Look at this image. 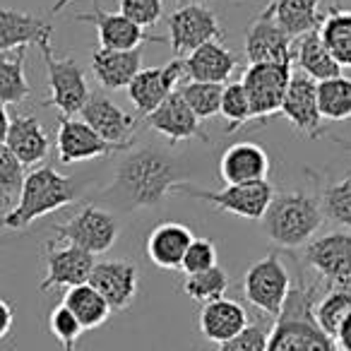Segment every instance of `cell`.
I'll return each mask as SVG.
<instances>
[{
    "mask_svg": "<svg viewBox=\"0 0 351 351\" xmlns=\"http://www.w3.org/2000/svg\"><path fill=\"white\" fill-rule=\"evenodd\" d=\"M183 183V171L166 152L135 149L116 166L113 181L104 191V200L121 212L154 210Z\"/></svg>",
    "mask_w": 351,
    "mask_h": 351,
    "instance_id": "1",
    "label": "cell"
},
{
    "mask_svg": "<svg viewBox=\"0 0 351 351\" xmlns=\"http://www.w3.org/2000/svg\"><path fill=\"white\" fill-rule=\"evenodd\" d=\"M317 303V284L306 282L298 274L296 284L291 282L284 308L277 322L269 330L267 351H339L332 337L317 327L313 308Z\"/></svg>",
    "mask_w": 351,
    "mask_h": 351,
    "instance_id": "2",
    "label": "cell"
},
{
    "mask_svg": "<svg viewBox=\"0 0 351 351\" xmlns=\"http://www.w3.org/2000/svg\"><path fill=\"white\" fill-rule=\"evenodd\" d=\"M80 195V186L75 178L63 176L53 166H36L25 176V186L17 197L15 207L0 215V229L22 231L36 219L73 205Z\"/></svg>",
    "mask_w": 351,
    "mask_h": 351,
    "instance_id": "3",
    "label": "cell"
},
{
    "mask_svg": "<svg viewBox=\"0 0 351 351\" xmlns=\"http://www.w3.org/2000/svg\"><path fill=\"white\" fill-rule=\"evenodd\" d=\"M320 224V202L303 191H284L272 195L263 215V229L267 239L284 250L308 245Z\"/></svg>",
    "mask_w": 351,
    "mask_h": 351,
    "instance_id": "4",
    "label": "cell"
},
{
    "mask_svg": "<svg viewBox=\"0 0 351 351\" xmlns=\"http://www.w3.org/2000/svg\"><path fill=\"white\" fill-rule=\"evenodd\" d=\"M36 46L44 56L46 75H49V99L44 104L58 108L60 116H77L92 94L82 65L75 58H56L51 39L39 41Z\"/></svg>",
    "mask_w": 351,
    "mask_h": 351,
    "instance_id": "5",
    "label": "cell"
},
{
    "mask_svg": "<svg viewBox=\"0 0 351 351\" xmlns=\"http://www.w3.org/2000/svg\"><path fill=\"white\" fill-rule=\"evenodd\" d=\"M53 241L70 243L87 250L89 255H101L113 248L118 239V219L108 210L97 205H84L68 221L53 226Z\"/></svg>",
    "mask_w": 351,
    "mask_h": 351,
    "instance_id": "6",
    "label": "cell"
},
{
    "mask_svg": "<svg viewBox=\"0 0 351 351\" xmlns=\"http://www.w3.org/2000/svg\"><path fill=\"white\" fill-rule=\"evenodd\" d=\"M289 291H291V274H289L287 265L282 263L277 250L250 265L243 277L245 301L274 320L282 313Z\"/></svg>",
    "mask_w": 351,
    "mask_h": 351,
    "instance_id": "7",
    "label": "cell"
},
{
    "mask_svg": "<svg viewBox=\"0 0 351 351\" xmlns=\"http://www.w3.org/2000/svg\"><path fill=\"white\" fill-rule=\"evenodd\" d=\"M173 193L210 202L217 210L229 212V215H236L241 219L258 221L263 219L265 210H267L269 200H272L274 188L267 181H260V183H243V186H226L224 191H205V188H197L193 183L183 181Z\"/></svg>",
    "mask_w": 351,
    "mask_h": 351,
    "instance_id": "8",
    "label": "cell"
},
{
    "mask_svg": "<svg viewBox=\"0 0 351 351\" xmlns=\"http://www.w3.org/2000/svg\"><path fill=\"white\" fill-rule=\"evenodd\" d=\"M166 27H169V41L176 58H186L207 41H221L224 36V27L205 5L178 8L166 17Z\"/></svg>",
    "mask_w": 351,
    "mask_h": 351,
    "instance_id": "9",
    "label": "cell"
},
{
    "mask_svg": "<svg viewBox=\"0 0 351 351\" xmlns=\"http://www.w3.org/2000/svg\"><path fill=\"white\" fill-rule=\"evenodd\" d=\"M291 73V63H253L245 70L241 84L248 94L250 116L267 118L279 113Z\"/></svg>",
    "mask_w": 351,
    "mask_h": 351,
    "instance_id": "10",
    "label": "cell"
},
{
    "mask_svg": "<svg viewBox=\"0 0 351 351\" xmlns=\"http://www.w3.org/2000/svg\"><path fill=\"white\" fill-rule=\"evenodd\" d=\"M306 265L332 289H351V234L337 231L306 245Z\"/></svg>",
    "mask_w": 351,
    "mask_h": 351,
    "instance_id": "11",
    "label": "cell"
},
{
    "mask_svg": "<svg viewBox=\"0 0 351 351\" xmlns=\"http://www.w3.org/2000/svg\"><path fill=\"white\" fill-rule=\"evenodd\" d=\"M44 263L46 277L41 279L39 289L41 291H51V289H73L80 287V284H87L97 260L82 248H75L70 243H58V241H49L46 243Z\"/></svg>",
    "mask_w": 351,
    "mask_h": 351,
    "instance_id": "12",
    "label": "cell"
},
{
    "mask_svg": "<svg viewBox=\"0 0 351 351\" xmlns=\"http://www.w3.org/2000/svg\"><path fill=\"white\" fill-rule=\"evenodd\" d=\"M183 80H186L183 58H173L164 68H142L125 89L135 111L147 118L169 94L178 89Z\"/></svg>",
    "mask_w": 351,
    "mask_h": 351,
    "instance_id": "13",
    "label": "cell"
},
{
    "mask_svg": "<svg viewBox=\"0 0 351 351\" xmlns=\"http://www.w3.org/2000/svg\"><path fill=\"white\" fill-rule=\"evenodd\" d=\"M56 149H58L60 164H80V161L97 159V156H108L116 152H128L132 147L111 145L104 137H99L82 118L58 116V135H56Z\"/></svg>",
    "mask_w": 351,
    "mask_h": 351,
    "instance_id": "14",
    "label": "cell"
},
{
    "mask_svg": "<svg viewBox=\"0 0 351 351\" xmlns=\"http://www.w3.org/2000/svg\"><path fill=\"white\" fill-rule=\"evenodd\" d=\"M89 287H94L113 311H128L140 291V274L128 260H104L97 263L89 274Z\"/></svg>",
    "mask_w": 351,
    "mask_h": 351,
    "instance_id": "15",
    "label": "cell"
},
{
    "mask_svg": "<svg viewBox=\"0 0 351 351\" xmlns=\"http://www.w3.org/2000/svg\"><path fill=\"white\" fill-rule=\"evenodd\" d=\"M82 121L97 132L99 137H104L111 145L121 147H132V132H135L137 118L132 113L123 111L118 104H113L106 94L92 92L87 99V104L80 111Z\"/></svg>",
    "mask_w": 351,
    "mask_h": 351,
    "instance_id": "16",
    "label": "cell"
},
{
    "mask_svg": "<svg viewBox=\"0 0 351 351\" xmlns=\"http://www.w3.org/2000/svg\"><path fill=\"white\" fill-rule=\"evenodd\" d=\"M77 22H89L97 27L99 34V49L106 51H135L142 44L152 41V44H161V36L145 34V29H140L137 25H132L128 17H123L121 12H106L94 3L92 12H80L75 15Z\"/></svg>",
    "mask_w": 351,
    "mask_h": 351,
    "instance_id": "17",
    "label": "cell"
},
{
    "mask_svg": "<svg viewBox=\"0 0 351 351\" xmlns=\"http://www.w3.org/2000/svg\"><path fill=\"white\" fill-rule=\"evenodd\" d=\"M245 56L253 63H293V41L277 27L269 5L245 32Z\"/></svg>",
    "mask_w": 351,
    "mask_h": 351,
    "instance_id": "18",
    "label": "cell"
},
{
    "mask_svg": "<svg viewBox=\"0 0 351 351\" xmlns=\"http://www.w3.org/2000/svg\"><path fill=\"white\" fill-rule=\"evenodd\" d=\"M279 113L296 130L313 137L320 135L322 116H320V108H317V82H313L303 73H291V80H289V87L282 99Z\"/></svg>",
    "mask_w": 351,
    "mask_h": 351,
    "instance_id": "19",
    "label": "cell"
},
{
    "mask_svg": "<svg viewBox=\"0 0 351 351\" xmlns=\"http://www.w3.org/2000/svg\"><path fill=\"white\" fill-rule=\"evenodd\" d=\"M200 123L202 121L191 111V106L183 101L178 89H176L173 94H169V97L147 116V125L159 132V135H164L169 142H173V145L176 142L193 140V137L207 140Z\"/></svg>",
    "mask_w": 351,
    "mask_h": 351,
    "instance_id": "20",
    "label": "cell"
},
{
    "mask_svg": "<svg viewBox=\"0 0 351 351\" xmlns=\"http://www.w3.org/2000/svg\"><path fill=\"white\" fill-rule=\"evenodd\" d=\"M269 156L255 142H236L226 147L219 159V176L226 186H243V183L267 181Z\"/></svg>",
    "mask_w": 351,
    "mask_h": 351,
    "instance_id": "21",
    "label": "cell"
},
{
    "mask_svg": "<svg viewBox=\"0 0 351 351\" xmlns=\"http://www.w3.org/2000/svg\"><path fill=\"white\" fill-rule=\"evenodd\" d=\"M5 147L17 156V161L25 169H36L49 156L51 140L39 118L25 113V116L10 118V130H8Z\"/></svg>",
    "mask_w": 351,
    "mask_h": 351,
    "instance_id": "22",
    "label": "cell"
},
{
    "mask_svg": "<svg viewBox=\"0 0 351 351\" xmlns=\"http://www.w3.org/2000/svg\"><path fill=\"white\" fill-rule=\"evenodd\" d=\"M248 313L239 301L231 298H217V301L202 303L200 313H197V325L207 341L212 344H221L243 332L248 327Z\"/></svg>",
    "mask_w": 351,
    "mask_h": 351,
    "instance_id": "23",
    "label": "cell"
},
{
    "mask_svg": "<svg viewBox=\"0 0 351 351\" xmlns=\"http://www.w3.org/2000/svg\"><path fill=\"white\" fill-rule=\"evenodd\" d=\"M51 36H53V25L46 17L12 10V8H0V53L27 49Z\"/></svg>",
    "mask_w": 351,
    "mask_h": 351,
    "instance_id": "24",
    "label": "cell"
},
{
    "mask_svg": "<svg viewBox=\"0 0 351 351\" xmlns=\"http://www.w3.org/2000/svg\"><path fill=\"white\" fill-rule=\"evenodd\" d=\"M183 68H186V80L191 82L224 84L239 68V58L221 41H207L183 58Z\"/></svg>",
    "mask_w": 351,
    "mask_h": 351,
    "instance_id": "25",
    "label": "cell"
},
{
    "mask_svg": "<svg viewBox=\"0 0 351 351\" xmlns=\"http://www.w3.org/2000/svg\"><path fill=\"white\" fill-rule=\"evenodd\" d=\"M193 231L178 221H164L154 226L147 239V255L161 269H181L183 255L193 243Z\"/></svg>",
    "mask_w": 351,
    "mask_h": 351,
    "instance_id": "26",
    "label": "cell"
},
{
    "mask_svg": "<svg viewBox=\"0 0 351 351\" xmlns=\"http://www.w3.org/2000/svg\"><path fill=\"white\" fill-rule=\"evenodd\" d=\"M142 70V51H106L92 53V73L104 89H123Z\"/></svg>",
    "mask_w": 351,
    "mask_h": 351,
    "instance_id": "27",
    "label": "cell"
},
{
    "mask_svg": "<svg viewBox=\"0 0 351 351\" xmlns=\"http://www.w3.org/2000/svg\"><path fill=\"white\" fill-rule=\"evenodd\" d=\"M269 10L277 27L291 41L308 32L320 29L325 15L320 12V0H269Z\"/></svg>",
    "mask_w": 351,
    "mask_h": 351,
    "instance_id": "28",
    "label": "cell"
},
{
    "mask_svg": "<svg viewBox=\"0 0 351 351\" xmlns=\"http://www.w3.org/2000/svg\"><path fill=\"white\" fill-rule=\"evenodd\" d=\"M293 60L298 63L301 73L308 75L313 82H322V80H332L341 75V68L335 63L330 51L325 49L317 29L308 32L301 39L293 41Z\"/></svg>",
    "mask_w": 351,
    "mask_h": 351,
    "instance_id": "29",
    "label": "cell"
},
{
    "mask_svg": "<svg viewBox=\"0 0 351 351\" xmlns=\"http://www.w3.org/2000/svg\"><path fill=\"white\" fill-rule=\"evenodd\" d=\"M63 306L75 315L82 330H97L111 317V308L104 301V296L89 284H80L65 291Z\"/></svg>",
    "mask_w": 351,
    "mask_h": 351,
    "instance_id": "30",
    "label": "cell"
},
{
    "mask_svg": "<svg viewBox=\"0 0 351 351\" xmlns=\"http://www.w3.org/2000/svg\"><path fill=\"white\" fill-rule=\"evenodd\" d=\"M317 34L335 63L339 68H351V10L332 8L322 20Z\"/></svg>",
    "mask_w": 351,
    "mask_h": 351,
    "instance_id": "31",
    "label": "cell"
},
{
    "mask_svg": "<svg viewBox=\"0 0 351 351\" xmlns=\"http://www.w3.org/2000/svg\"><path fill=\"white\" fill-rule=\"evenodd\" d=\"M27 49L0 53V104H22L32 94L25 75Z\"/></svg>",
    "mask_w": 351,
    "mask_h": 351,
    "instance_id": "32",
    "label": "cell"
},
{
    "mask_svg": "<svg viewBox=\"0 0 351 351\" xmlns=\"http://www.w3.org/2000/svg\"><path fill=\"white\" fill-rule=\"evenodd\" d=\"M317 108L325 121L351 118V80L339 75L317 82Z\"/></svg>",
    "mask_w": 351,
    "mask_h": 351,
    "instance_id": "33",
    "label": "cell"
},
{
    "mask_svg": "<svg viewBox=\"0 0 351 351\" xmlns=\"http://www.w3.org/2000/svg\"><path fill=\"white\" fill-rule=\"evenodd\" d=\"M351 313V289H330L325 296L317 298L315 308H313V317H315L317 327L325 332L327 337L335 339L339 332L341 322Z\"/></svg>",
    "mask_w": 351,
    "mask_h": 351,
    "instance_id": "34",
    "label": "cell"
},
{
    "mask_svg": "<svg viewBox=\"0 0 351 351\" xmlns=\"http://www.w3.org/2000/svg\"><path fill=\"white\" fill-rule=\"evenodd\" d=\"M181 289L193 301L210 303V301H217V298H224L226 289H229V274H226V269H221L219 265H217V267H210V269H205V272L186 274Z\"/></svg>",
    "mask_w": 351,
    "mask_h": 351,
    "instance_id": "35",
    "label": "cell"
},
{
    "mask_svg": "<svg viewBox=\"0 0 351 351\" xmlns=\"http://www.w3.org/2000/svg\"><path fill=\"white\" fill-rule=\"evenodd\" d=\"M181 97L183 101L191 106V111L195 113L200 121L219 116V104H221V92H224V84L215 82H183L181 84Z\"/></svg>",
    "mask_w": 351,
    "mask_h": 351,
    "instance_id": "36",
    "label": "cell"
},
{
    "mask_svg": "<svg viewBox=\"0 0 351 351\" xmlns=\"http://www.w3.org/2000/svg\"><path fill=\"white\" fill-rule=\"evenodd\" d=\"M25 166L17 161V156L5 145H0V210L15 207L25 186Z\"/></svg>",
    "mask_w": 351,
    "mask_h": 351,
    "instance_id": "37",
    "label": "cell"
},
{
    "mask_svg": "<svg viewBox=\"0 0 351 351\" xmlns=\"http://www.w3.org/2000/svg\"><path fill=\"white\" fill-rule=\"evenodd\" d=\"M320 210L322 217L344 226V229H351V173L322 191Z\"/></svg>",
    "mask_w": 351,
    "mask_h": 351,
    "instance_id": "38",
    "label": "cell"
},
{
    "mask_svg": "<svg viewBox=\"0 0 351 351\" xmlns=\"http://www.w3.org/2000/svg\"><path fill=\"white\" fill-rule=\"evenodd\" d=\"M219 116L226 121V132H234L236 128L245 125L250 121V104L248 94H245L243 84L231 82L221 92V104H219Z\"/></svg>",
    "mask_w": 351,
    "mask_h": 351,
    "instance_id": "39",
    "label": "cell"
},
{
    "mask_svg": "<svg viewBox=\"0 0 351 351\" xmlns=\"http://www.w3.org/2000/svg\"><path fill=\"white\" fill-rule=\"evenodd\" d=\"M49 327H51V332H53L56 339L60 341L63 351H75L80 335L84 332L82 327H80V322L75 320V315L63 306V303H60V306H56L53 311H51Z\"/></svg>",
    "mask_w": 351,
    "mask_h": 351,
    "instance_id": "40",
    "label": "cell"
},
{
    "mask_svg": "<svg viewBox=\"0 0 351 351\" xmlns=\"http://www.w3.org/2000/svg\"><path fill=\"white\" fill-rule=\"evenodd\" d=\"M269 341V325L265 322H248L243 332L231 337L229 341L217 344L215 351H267Z\"/></svg>",
    "mask_w": 351,
    "mask_h": 351,
    "instance_id": "41",
    "label": "cell"
},
{
    "mask_svg": "<svg viewBox=\"0 0 351 351\" xmlns=\"http://www.w3.org/2000/svg\"><path fill=\"white\" fill-rule=\"evenodd\" d=\"M121 15L128 17L140 29H147L161 20L164 3L161 0H121Z\"/></svg>",
    "mask_w": 351,
    "mask_h": 351,
    "instance_id": "42",
    "label": "cell"
},
{
    "mask_svg": "<svg viewBox=\"0 0 351 351\" xmlns=\"http://www.w3.org/2000/svg\"><path fill=\"white\" fill-rule=\"evenodd\" d=\"M210 267H217V248L210 239H193V243L188 245L186 255H183L181 269L186 274H197L205 272Z\"/></svg>",
    "mask_w": 351,
    "mask_h": 351,
    "instance_id": "43",
    "label": "cell"
},
{
    "mask_svg": "<svg viewBox=\"0 0 351 351\" xmlns=\"http://www.w3.org/2000/svg\"><path fill=\"white\" fill-rule=\"evenodd\" d=\"M12 322H15V313H12V306L5 301V298H0V341L10 335Z\"/></svg>",
    "mask_w": 351,
    "mask_h": 351,
    "instance_id": "44",
    "label": "cell"
},
{
    "mask_svg": "<svg viewBox=\"0 0 351 351\" xmlns=\"http://www.w3.org/2000/svg\"><path fill=\"white\" fill-rule=\"evenodd\" d=\"M335 344L339 351H351V313L346 315V320L341 322L339 332L335 337Z\"/></svg>",
    "mask_w": 351,
    "mask_h": 351,
    "instance_id": "45",
    "label": "cell"
},
{
    "mask_svg": "<svg viewBox=\"0 0 351 351\" xmlns=\"http://www.w3.org/2000/svg\"><path fill=\"white\" fill-rule=\"evenodd\" d=\"M8 130H10V116H8V108L0 104V145H5Z\"/></svg>",
    "mask_w": 351,
    "mask_h": 351,
    "instance_id": "46",
    "label": "cell"
},
{
    "mask_svg": "<svg viewBox=\"0 0 351 351\" xmlns=\"http://www.w3.org/2000/svg\"><path fill=\"white\" fill-rule=\"evenodd\" d=\"M70 3H73V0H56L53 8H51V15H58V12H63L65 8L70 5Z\"/></svg>",
    "mask_w": 351,
    "mask_h": 351,
    "instance_id": "47",
    "label": "cell"
},
{
    "mask_svg": "<svg viewBox=\"0 0 351 351\" xmlns=\"http://www.w3.org/2000/svg\"><path fill=\"white\" fill-rule=\"evenodd\" d=\"M178 8H188V5H205V0H176Z\"/></svg>",
    "mask_w": 351,
    "mask_h": 351,
    "instance_id": "48",
    "label": "cell"
},
{
    "mask_svg": "<svg viewBox=\"0 0 351 351\" xmlns=\"http://www.w3.org/2000/svg\"><path fill=\"white\" fill-rule=\"evenodd\" d=\"M335 142H337V145L344 147V149H349V152H351V142H346V140H335Z\"/></svg>",
    "mask_w": 351,
    "mask_h": 351,
    "instance_id": "49",
    "label": "cell"
}]
</instances>
